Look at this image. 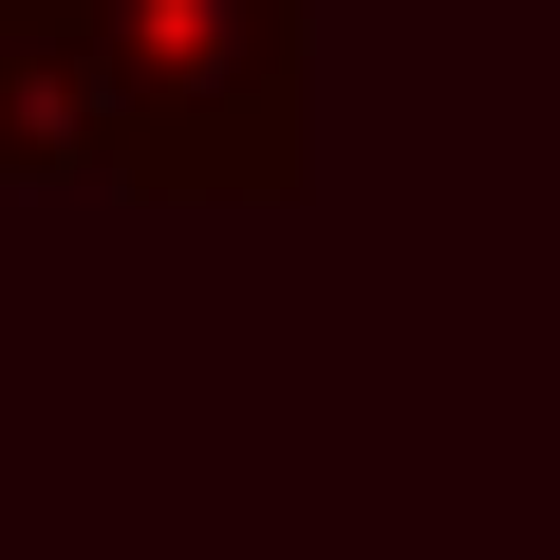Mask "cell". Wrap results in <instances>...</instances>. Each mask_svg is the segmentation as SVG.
<instances>
[{
	"label": "cell",
	"instance_id": "cell-1",
	"mask_svg": "<svg viewBox=\"0 0 560 560\" xmlns=\"http://www.w3.org/2000/svg\"><path fill=\"white\" fill-rule=\"evenodd\" d=\"M113 75V187L150 206H300L318 168V75L300 0H75Z\"/></svg>",
	"mask_w": 560,
	"mask_h": 560
},
{
	"label": "cell",
	"instance_id": "cell-2",
	"mask_svg": "<svg viewBox=\"0 0 560 560\" xmlns=\"http://www.w3.org/2000/svg\"><path fill=\"white\" fill-rule=\"evenodd\" d=\"M0 187H113V75L75 0H0Z\"/></svg>",
	"mask_w": 560,
	"mask_h": 560
}]
</instances>
